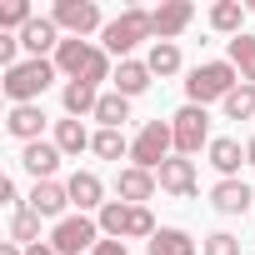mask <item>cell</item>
Returning <instances> with one entry per match:
<instances>
[{
    "instance_id": "obj_1",
    "label": "cell",
    "mask_w": 255,
    "mask_h": 255,
    "mask_svg": "<svg viewBox=\"0 0 255 255\" xmlns=\"http://www.w3.org/2000/svg\"><path fill=\"white\" fill-rule=\"evenodd\" d=\"M55 70H65L70 80H85V85H100V80L115 75V70H110V55H105L100 45H90V40H75V35L60 40V50H55Z\"/></svg>"
},
{
    "instance_id": "obj_2",
    "label": "cell",
    "mask_w": 255,
    "mask_h": 255,
    "mask_svg": "<svg viewBox=\"0 0 255 255\" xmlns=\"http://www.w3.org/2000/svg\"><path fill=\"white\" fill-rule=\"evenodd\" d=\"M140 40H155L150 10H140V5L120 10V15L105 20V30H100V50H105V55H120V60H130V50H135Z\"/></svg>"
},
{
    "instance_id": "obj_3",
    "label": "cell",
    "mask_w": 255,
    "mask_h": 255,
    "mask_svg": "<svg viewBox=\"0 0 255 255\" xmlns=\"http://www.w3.org/2000/svg\"><path fill=\"white\" fill-rule=\"evenodd\" d=\"M95 220H100L105 240H145V245H150V235L160 230L145 205H125V200H105V210H100Z\"/></svg>"
},
{
    "instance_id": "obj_4",
    "label": "cell",
    "mask_w": 255,
    "mask_h": 255,
    "mask_svg": "<svg viewBox=\"0 0 255 255\" xmlns=\"http://www.w3.org/2000/svg\"><path fill=\"white\" fill-rule=\"evenodd\" d=\"M235 85H245V80H240V70L230 60H200L190 70V80H185V95H190V105H210V100L225 105V95Z\"/></svg>"
},
{
    "instance_id": "obj_5",
    "label": "cell",
    "mask_w": 255,
    "mask_h": 255,
    "mask_svg": "<svg viewBox=\"0 0 255 255\" xmlns=\"http://www.w3.org/2000/svg\"><path fill=\"white\" fill-rule=\"evenodd\" d=\"M50 80H55V60H20L15 70H5V100L10 105H35L45 90H50Z\"/></svg>"
},
{
    "instance_id": "obj_6",
    "label": "cell",
    "mask_w": 255,
    "mask_h": 255,
    "mask_svg": "<svg viewBox=\"0 0 255 255\" xmlns=\"http://www.w3.org/2000/svg\"><path fill=\"white\" fill-rule=\"evenodd\" d=\"M175 150V130H170V120H145L140 125V135L130 140V160L140 170H160Z\"/></svg>"
},
{
    "instance_id": "obj_7",
    "label": "cell",
    "mask_w": 255,
    "mask_h": 255,
    "mask_svg": "<svg viewBox=\"0 0 255 255\" xmlns=\"http://www.w3.org/2000/svg\"><path fill=\"white\" fill-rule=\"evenodd\" d=\"M95 245H100V220H90V215H65L50 230V250L55 255H90Z\"/></svg>"
},
{
    "instance_id": "obj_8",
    "label": "cell",
    "mask_w": 255,
    "mask_h": 255,
    "mask_svg": "<svg viewBox=\"0 0 255 255\" xmlns=\"http://www.w3.org/2000/svg\"><path fill=\"white\" fill-rule=\"evenodd\" d=\"M170 130H175V155H195L200 145H210V115H205V105H180L170 115Z\"/></svg>"
},
{
    "instance_id": "obj_9",
    "label": "cell",
    "mask_w": 255,
    "mask_h": 255,
    "mask_svg": "<svg viewBox=\"0 0 255 255\" xmlns=\"http://www.w3.org/2000/svg\"><path fill=\"white\" fill-rule=\"evenodd\" d=\"M50 20H55L65 35H75V40H85L90 30H105V25H100V5H95V0H55Z\"/></svg>"
},
{
    "instance_id": "obj_10",
    "label": "cell",
    "mask_w": 255,
    "mask_h": 255,
    "mask_svg": "<svg viewBox=\"0 0 255 255\" xmlns=\"http://www.w3.org/2000/svg\"><path fill=\"white\" fill-rule=\"evenodd\" d=\"M155 180H160V190H170V195H180V200H195V160L190 155H170L160 170H155Z\"/></svg>"
},
{
    "instance_id": "obj_11",
    "label": "cell",
    "mask_w": 255,
    "mask_h": 255,
    "mask_svg": "<svg viewBox=\"0 0 255 255\" xmlns=\"http://www.w3.org/2000/svg\"><path fill=\"white\" fill-rule=\"evenodd\" d=\"M25 205L40 215V220H65V205H70V190L60 180H35V190L25 195Z\"/></svg>"
},
{
    "instance_id": "obj_12",
    "label": "cell",
    "mask_w": 255,
    "mask_h": 255,
    "mask_svg": "<svg viewBox=\"0 0 255 255\" xmlns=\"http://www.w3.org/2000/svg\"><path fill=\"white\" fill-rule=\"evenodd\" d=\"M190 20H195V5H190V0H165V5H155V10H150L155 40H175Z\"/></svg>"
},
{
    "instance_id": "obj_13",
    "label": "cell",
    "mask_w": 255,
    "mask_h": 255,
    "mask_svg": "<svg viewBox=\"0 0 255 255\" xmlns=\"http://www.w3.org/2000/svg\"><path fill=\"white\" fill-rule=\"evenodd\" d=\"M155 170H140V165H125L120 175H115V195L125 200V205H145L150 195H155Z\"/></svg>"
},
{
    "instance_id": "obj_14",
    "label": "cell",
    "mask_w": 255,
    "mask_h": 255,
    "mask_svg": "<svg viewBox=\"0 0 255 255\" xmlns=\"http://www.w3.org/2000/svg\"><path fill=\"white\" fill-rule=\"evenodd\" d=\"M60 40H65V35H60V25H55L50 15H35V20L20 30V45L30 50V60H45V50H60Z\"/></svg>"
},
{
    "instance_id": "obj_15",
    "label": "cell",
    "mask_w": 255,
    "mask_h": 255,
    "mask_svg": "<svg viewBox=\"0 0 255 255\" xmlns=\"http://www.w3.org/2000/svg\"><path fill=\"white\" fill-rule=\"evenodd\" d=\"M60 160H65V155H60V145H55V140H30V145L20 150V165H25L35 180H55Z\"/></svg>"
},
{
    "instance_id": "obj_16",
    "label": "cell",
    "mask_w": 255,
    "mask_h": 255,
    "mask_svg": "<svg viewBox=\"0 0 255 255\" xmlns=\"http://www.w3.org/2000/svg\"><path fill=\"white\" fill-rule=\"evenodd\" d=\"M65 190H70V205H80V215L85 210H105V185H100L95 170H75L65 180Z\"/></svg>"
},
{
    "instance_id": "obj_17",
    "label": "cell",
    "mask_w": 255,
    "mask_h": 255,
    "mask_svg": "<svg viewBox=\"0 0 255 255\" xmlns=\"http://www.w3.org/2000/svg\"><path fill=\"white\" fill-rule=\"evenodd\" d=\"M5 130H10L20 145L40 140V130H45V110H40V105H10V115H5Z\"/></svg>"
},
{
    "instance_id": "obj_18",
    "label": "cell",
    "mask_w": 255,
    "mask_h": 255,
    "mask_svg": "<svg viewBox=\"0 0 255 255\" xmlns=\"http://www.w3.org/2000/svg\"><path fill=\"white\" fill-rule=\"evenodd\" d=\"M250 200H255V190H250L245 180H220V185L210 190V205H215L220 215H245Z\"/></svg>"
},
{
    "instance_id": "obj_19",
    "label": "cell",
    "mask_w": 255,
    "mask_h": 255,
    "mask_svg": "<svg viewBox=\"0 0 255 255\" xmlns=\"http://www.w3.org/2000/svg\"><path fill=\"white\" fill-rule=\"evenodd\" d=\"M145 255H200V245L190 240V230H180V225H160V230L150 235Z\"/></svg>"
},
{
    "instance_id": "obj_20",
    "label": "cell",
    "mask_w": 255,
    "mask_h": 255,
    "mask_svg": "<svg viewBox=\"0 0 255 255\" xmlns=\"http://www.w3.org/2000/svg\"><path fill=\"white\" fill-rule=\"evenodd\" d=\"M110 80H115V90H120L125 100H135V95L150 90V65H145V60H120Z\"/></svg>"
},
{
    "instance_id": "obj_21",
    "label": "cell",
    "mask_w": 255,
    "mask_h": 255,
    "mask_svg": "<svg viewBox=\"0 0 255 255\" xmlns=\"http://www.w3.org/2000/svg\"><path fill=\"white\" fill-rule=\"evenodd\" d=\"M245 10L250 5H240V0H215V5H210V30L215 35H245Z\"/></svg>"
},
{
    "instance_id": "obj_22",
    "label": "cell",
    "mask_w": 255,
    "mask_h": 255,
    "mask_svg": "<svg viewBox=\"0 0 255 255\" xmlns=\"http://www.w3.org/2000/svg\"><path fill=\"white\" fill-rule=\"evenodd\" d=\"M60 105H65V115H70V120H80V115H95V105H100V90H95V85H85V80H65V90H60Z\"/></svg>"
},
{
    "instance_id": "obj_23",
    "label": "cell",
    "mask_w": 255,
    "mask_h": 255,
    "mask_svg": "<svg viewBox=\"0 0 255 255\" xmlns=\"http://www.w3.org/2000/svg\"><path fill=\"white\" fill-rule=\"evenodd\" d=\"M90 140H95V135L85 130L80 120H70V115L55 120V145H60V155H80V150H90Z\"/></svg>"
},
{
    "instance_id": "obj_24",
    "label": "cell",
    "mask_w": 255,
    "mask_h": 255,
    "mask_svg": "<svg viewBox=\"0 0 255 255\" xmlns=\"http://www.w3.org/2000/svg\"><path fill=\"white\" fill-rule=\"evenodd\" d=\"M240 160H245V150H240V140H230V135H220V140H210V165L225 175V180H235V170H240Z\"/></svg>"
},
{
    "instance_id": "obj_25",
    "label": "cell",
    "mask_w": 255,
    "mask_h": 255,
    "mask_svg": "<svg viewBox=\"0 0 255 255\" xmlns=\"http://www.w3.org/2000/svg\"><path fill=\"white\" fill-rule=\"evenodd\" d=\"M95 120H100V130H120V125L130 120V100H125L120 90L100 95V105H95Z\"/></svg>"
},
{
    "instance_id": "obj_26",
    "label": "cell",
    "mask_w": 255,
    "mask_h": 255,
    "mask_svg": "<svg viewBox=\"0 0 255 255\" xmlns=\"http://www.w3.org/2000/svg\"><path fill=\"white\" fill-rule=\"evenodd\" d=\"M10 240L15 245H40V215L30 210V205H20V210H10Z\"/></svg>"
},
{
    "instance_id": "obj_27",
    "label": "cell",
    "mask_w": 255,
    "mask_h": 255,
    "mask_svg": "<svg viewBox=\"0 0 255 255\" xmlns=\"http://www.w3.org/2000/svg\"><path fill=\"white\" fill-rule=\"evenodd\" d=\"M145 65H150V75H180V45L175 40H155Z\"/></svg>"
},
{
    "instance_id": "obj_28",
    "label": "cell",
    "mask_w": 255,
    "mask_h": 255,
    "mask_svg": "<svg viewBox=\"0 0 255 255\" xmlns=\"http://www.w3.org/2000/svg\"><path fill=\"white\" fill-rule=\"evenodd\" d=\"M230 65L240 70V80H245V85H255V35H250V30L230 40Z\"/></svg>"
},
{
    "instance_id": "obj_29",
    "label": "cell",
    "mask_w": 255,
    "mask_h": 255,
    "mask_svg": "<svg viewBox=\"0 0 255 255\" xmlns=\"http://www.w3.org/2000/svg\"><path fill=\"white\" fill-rule=\"evenodd\" d=\"M225 115L230 120H255V85H235L225 95Z\"/></svg>"
},
{
    "instance_id": "obj_30",
    "label": "cell",
    "mask_w": 255,
    "mask_h": 255,
    "mask_svg": "<svg viewBox=\"0 0 255 255\" xmlns=\"http://www.w3.org/2000/svg\"><path fill=\"white\" fill-rule=\"evenodd\" d=\"M90 150H95L100 160H120V155H130V145H125V135H120V130H95Z\"/></svg>"
},
{
    "instance_id": "obj_31",
    "label": "cell",
    "mask_w": 255,
    "mask_h": 255,
    "mask_svg": "<svg viewBox=\"0 0 255 255\" xmlns=\"http://www.w3.org/2000/svg\"><path fill=\"white\" fill-rule=\"evenodd\" d=\"M200 255H240V235L215 230V235H205V240H200Z\"/></svg>"
},
{
    "instance_id": "obj_32",
    "label": "cell",
    "mask_w": 255,
    "mask_h": 255,
    "mask_svg": "<svg viewBox=\"0 0 255 255\" xmlns=\"http://www.w3.org/2000/svg\"><path fill=\"white\" fill-rule=\"evenodd\" d=\"M15 55H20V35H0V65H5V70H15V65H20Z\"/></svg>"
},
{
    "instance_id": "obj_33",
    "label": "cell",
    "mask_w": 255,
    "mask_h": 255,
    "mask_svg": "<svg viewBox=\"0 0 255 255\" xmlns=\"http://www.w3.org/2000/svg\"><path fill=\"white\" fill-rule=\"evenodd\" d=\"M0 200H5L10 210H20L25 200H20V190H15V180H0Z\"/></svg>"
},
{
    "instance_id": "obj_34",
    "label": "cell",
    "mask_w": 255,
    "mask_h": 255,
    "mask_svg": "<svg viewBox=\"0 0 255 255\" xmlns=\"http://www.w3.org/2000/svg\"><path fill=\"white\" fill-rule=\"evenodd\" d=\"M90 255H130V250H125V240H100Z\"/></svg>"
},
{
    "instance_id": "obj_35",
    "label": "cell",
    "mask_w": 255,
    "mask_h": 255,
    "mask_svg": "<svg viewBox=\"0 0 255 255\" xmlns=\"http://www.w3.org/2000/svg\"><path fill=\"white\" fill-rule=\"evenodd\" d=\"M0 255H25V245H15V240H5V245H0Z\"/></svg>"
},
{
    "instance_id": "obj_36",
    "label": "cell",
    "mask_w": 255,
    "mask_h": 255,
    "mask_svg": "<svg viewBox=\"0 0 255 255\" xmlns=\"http://www.w3.org/2000/svg\"><path fill=\"white\" fill-rule=\"evenodd\" d=\"M245 165H255V135H250V145H245Z\"/></svg>"
},
{
    "instance_id": "obj_37",
    "label": "cell",
    "mask_w": 255,
    "mask_h": 255,
    "mask_svg": "<svg viewBox=\"0 0 255 255\" xmlns=\"http://www.w3.org/2000/svg\"><path fill=\"white\" fill-rule=\"evenodd\" d=\"M25 255H55V250H50V245H30Z\"/></svg>"
},
{
    "instance_id": "obj_38",
    "label": "cell",
    "mask_w": 255,
    "mask_h": 255,
    "mask_svg": "<svg viewBox=\"0 0 255 255\" xmlns=\"http://www.w3.org/2000/svg\"><path fill=\"white\" fill-rule=\"evenodd\" d=\"M250 15H255V0H250Z\"/></svg>"
}]
</instances>
